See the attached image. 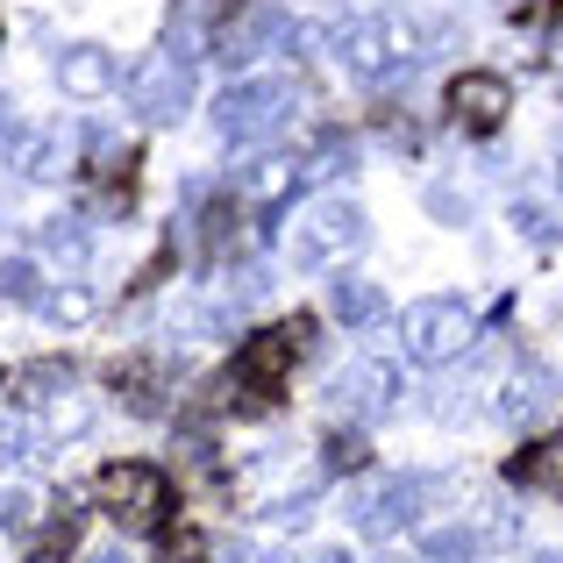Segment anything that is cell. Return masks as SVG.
Segmentation results:
<instances>
[{"mask_svg": "<svg viewBox=\"0 0 563 563\" xmlns=\"http://www.w3.org/2000/svg\"><path fill=\"white\" fill-rule=\"evenodd\" d=\"M393 329H399V357L407 364H456L471 350V335H478V314L464 300H442L435 292V300H413Z\"/></svg>", "mask_w": 563, "mask_h": 563, "instance_id": "cell-1", "label": "cell"}, {"mask_svg": "<svg viewBox=\"0 0 563 563\" xmlns=\"http://www.w3.org/2000/svg\"><path fill=\"white\" fill-rule=\"evenodd\" d=\"M364 243H372V214L357 200H321L292 221V264L300 272H329V264L357 257Z\"/></svg>", "mask_w": 563, "mask_h": 563, "instance_id": "cell-2", "label": "cell"}, {"mask_svg": "<svg viewBox=\"0 0 563 563\" xmlns=\"http://www.w3.org/2000/svg\"><path fill=\"white\" fill-rule=\"evenodd\" d=\"M122 100H129V114H143V122H179L192 108V57H179V51L136 57V65L122 71Z\"/></svg>", "mask_w": 563, "mask_h": 563, "instance_id": "cell-3", "label": "cell"}, {"mask_svg": "<svg viewBox=\"0 0 563 563\" xmlns=\"http://www.w3.org/2000/svg\"><path fill=\"white\" fill-rule=\"evenodd\" d=\"M421 499H428V485H421V478H407V471H372V478L350 485V521H357V536L393 542L399 528H413Z\"/></svg>", "mask_w": 563, "mask_h": 563, "instance_id": "cell-4", "label": "cell"}, {"mask_svg": "<svg viewBox=\"0 0 563 563\" xmlns=\"http://www.w3.org/2000/svg\"><path fill=\"white\" fill-rule=\"evenodd\" d=\"M286 114H292V79H235L229 93L214 100L221 143H264Z\"/></svg>", "mask_w": 563, "mask_h": 563, "instance_id": "cell-5", "label": "cell"}, {"mask_svg": "<svg viewBox=\"0 0 563 563\" xmlns=\"http://www.w3.org/2000/svg\"><path fill=\"white\" fill-rule=\"evenodd\" d=\"M93 493L122 528H157L172 514V485H165V471H151V464H108Z\"/></svg>", "mask_w": 563, "mask_h": 563, "instance_id": "cell-6", "label": "cell"}, {"mask_svg": "<svg viewBox=\"0 0 563 563\" xmlns=\"http://www.w3.org/2000/svg\"><path fill=\"white\" fill-rule=\"evenodd\" d=\"M399 393H407V378H399L393 357H357L343 378L329 385V399H335L343 413H357V421H378V413H393Z\"/></svg>", "mask_w": 563, "mask_h": 563, "instance_id": "cell-7", "label": "cell"}, {"mask_svg": "<svg viewBox=\"0 0 563 563\" xmlns=\"http://www.w3.org/2000/svg\"><path fill=\"white\" fill-rule=\"evenodd\" d=\"M51 71H57V93H71V100H108L122 86V57L108 43H65Z\"/></svg>", "mask_w": 563, "mask_h": 563, "instance_id": "cell-8", "label": "cell"}, {"mask_svg": "<svg viewBox=\"0 0 563 563\" xmlns=\"http://www.w3.org/2000/svg\"><path fill=\"white\" fill-rule=\"evenodd\" d=\"M0 165L22 172V179H65V172H71V136H65V122L14 129V143L0 151Z\"/></svg>", "mask_w": 563, "mask_h": 563, "instance_id": "cell-9", "label": "cell"}, {"mask_svg": "<svg viewBox=\"0 0 563 563\" xmlns=\"http://www.w3.org/2000/svg\"><path fill=\"white\" fill-rule=\"evenodd\" d=\"M450 114L464 129H499L514 114V86L499 71H456L450 79Z\"/></svg>", "mask_w": 563, "mask_h": 563, "instance_id": "cell-10", "label": "cell"}, {"mask_svg": "<svg viewBox=\"0 0 563 563\" xmlns=\"http://www.w3.org/2000/svg\"><path fill=\"white\" fill-rule=\"evenodd\" d=\"M292 364V329L286 335H257V343L235 357V378H229V393H235V407H264V393L278 385V372Z\"/></svg>", "mask_w": 563, "mask_h": 563, "instance_id": "cell-11", "label": "cell"}, {"mask_svg": "<svg viewBox=\"0 0 563 563\" xmlns=\"http://www.w3.org/2000/svg\"><path fill=\"white\" fill-rule=\"evenodd\" d=\"M556 372L550 364H521V372H507V385H499V421H514V428H528V421H542V413L556 407Z\"/></svg>", "mask_w": 563, "mask_h": 563, "instance_id": "cell-12", "label": "cell"}, {"mask_svg": "<svg viewBox=\"0 0 563 563\" xmlns=\"http://www.w3.org/2000/svg\"><path fill=\"white\" fill-rule=\"evenodd\" d=\"M292 186H300V157H257V165H250V179H243V200L272 214Z\"/></svg>", "mask_w": 563, "mask_h": 563, "instance_id": "cell-13", "label": "cell"}, {"mask_svg": "<svg viewBox=\"0 0 563 563\" xmlns=\"http://www.w3.org/2000/svg\"><path fill=\"white\" fill-rule=\"evenodd\" d=\"M329 314L335 321H350V329H372V321L385 314V292L372 286V278H335V286H329Z\"/></svg>", "mask_w": 563, "mask_h": 563, "instance_id": "cell-14", "label": "cell"}, {"mask_svg": "<svg viewBox=\"0 0 563 563\" xmlns=\"http://www.w3.org/2000/svg\"><path fill=\"white\" fill-rule=\"evenodd\" d=\"M36 314H43V321H57V329H86V321L100 314V300L79 286V278H57V286H43Z\"/></svg>", "mask_w": 563, "mask_h": 563, "instance_id": "cell-15", "label": "cell"}, {"mask_svg": "<svg viewBox=\"0 0 563 563\" xmlns=\"http://www.w3.org/2000/svg\"><path fill=\"white\" fill-rule=\"evenodd\" d=\"M421 556L428 563H478L485 542H478V528H471V521H450V528H428V536H421Z\"/></svg>", "mask_w": 563, "mask_h": 563, "instance_id": "cell-16", "label": "cell"}, {"mask_svg": "<svg viewBox=\"0 0 563 563\" xmlns=\"http://www.w3.org/2000/svg\"><path fill=\"white\" fill-rule=\"evenodd\" d=\"M36 250H43V257H57V264H86L93 235H86V221H71V214H51V221L36 229Z\"/></svg>", "mask_w": 563, "mask_h": 563, "instance_id": "cell-17", "label": "cell"}, {"mask_svg": "<svg viewBox=\"0 0 563 563\" xmlns=\"http://www.w3.org/2000/svg\"><path fill=\"white\" fill-rule=\"evenodd\" d=\"M57 393H71V364L43 357V364H22V372H14V399H29V407H51Z\"/></svg>", "mask_w": 563, "mask_h": 563, "instance_id": "cell-18", "label": "cell"}, {"mask_svg": "<svg viewBox=\"0 0 563 563\" xmlns=\"http://www.w3.org/2000/svg\"><path fill=\"white\" fill-rule=\"evenodd\" d=\"M43 456H51V435H36V428L29 421H0V464H43Z\"/></svg>", "mask_w": 563, "mask_h": 563, "instance_id": "cell-19", "label": "cell"}, {"mask_svg": "<svg viewBox=\"0 0 563 563\" xmlns=\"http://www.w3.org/2000/svg\"><path fill=\"white\" fill-rule=\"evenodd\" d=\"M0 300L36 307V300H43V272H36L29 257H0Z\"/></svg>", "mask_w": 563, "mask_h": 563, "instance_id": "cell-20", "label": "cell"}, {"mask_svg": "<svg viewBox=\"0 0 563 563\" xmlns=\"http://www.w3.org/2000/svg\"><path fill=\"white\" fill-rule=\"evenodd\" d=\"M514 478H521V485H556V493H563V435H550L542 450H528L521 464H514Z\"/></svg>", "mask_w": 563, "mask_h": 563, "instance_id": "cell-21", "label": "cell"}, {"mask_svg": "<svg viewBox=\"0 0 563 563\" xmlns=\"http://www.w3.org/2000/svg\"><path fill=\"white\" fill-rule=\"evenodd\" d=\"M350 165H357V143H343V136H329V143H321V151L314 157H300V179H343V172Z\"/></svg>", "mask_w": 563, "mask_h": 563, "instance_id": "cell-22", "label": "cell"}, {"mask_svg": "<svg viewBox=\"0 0 563 563\" xmlns=\"http://www.w3.org/2000/svg\"><path fill=\"white\" fill-rule=\"evenodd\" d=\"M471 528H478V542H485V550H507V542L521 536V514H514L507 499H485V507H478V521H471Z\"/></svg>", "mask_w": 563, "mask_h": 563, "instance_id": "cell-23", "label": "cell"}, {"mask_svg": "<svg viewBox=\"0 0 563 563\" xmlns=\"http://www.w3.org/2000/svg\"><path fill=\"white\" fill-rule=\"evenodd\" d=\"M93 421H100V413H93V399H86V393H57L51 399V435H86Z\"/></svg>", "mask_w": 563, "mask_h": 563, "instance_id": "cell-24", "label": "cell"}, {"mask_svg": "<svg viewBox=\"0 0 563 563\" xmlns=\"http://www.w3.org/2000/svg\"><path fill=\"white\" fill-rule=\"evenodd\" d=\"M507 221H514V235H528V243H556V235H563V221H556L542 200H514Z\"/></svg>", "mask_w": 563, "mask_h": 563, "instance_id": "cell-25", "label": "cell"}, {"mask_svg": "<svg viewBox=\"0 0 563 563\" xmlns=\"http://www.w3.org/2000/svg\"><path fill=\"white\" fill-rule=\"evenodd\" d=\"M36 528V499L22 485H0V536H29Z\"/></svg>", "mask_w": 563, "mask_h": 563, "instance_id": "cell-26", "label": "cell"}, {"mask_svg": "<svg viewBox=\"0 0 563 563\" xmlns=\"http://www.w3.org/2000/svg\"><path fill=\"white\" fill-rule=\"evenodd\" d=\"M428 214H435V221H456V229H464V221H471V200H464L456 186H428Z\"/></svg>", "mask_w": 563, "mask_h": 563, "instance_id": "cell-27", "label": "cell"}, {"mask_svg": "<svg viewBox=\"0 0 563 563\" xmlns=\"http://www.w3.org/2000/svg\"><path fill=\"white\" fill-rule=\"evenodd\" d=\"M272 521H286V528H300V521H314V485H300V493H286V499H272Z\"/></svg>", "mask_w": 563, "mask_h": 563, "instance_id": "cell-28", "label": "cell"}, {"mask_svg": "<svg viewBox=\"0 0 563 563\" xmlns=\"http://www.w3.org/2000/svg\"><path fill=\"white\" fill-rule=\"evenodd\" d=\"M357 464H364V442L357 435H335L329 442V471H357Z\"/></svg>", "mask_w": 563, "mask_h": 563, "instance_id": "cell-29", "label": "cell"}, {"mask_svg": "<svg viewBox=\"0 0 563 563\" xmlns=\"http://www.w3.org/2000/svg\"><path fill=\"white\" fill-rule=\"evenodd\" d=\"M14 129H22V122H14V100L0 93V151H8V143H14Z\"/></svg>", "mask_w": 563, "mask_h": 563, "instance_id": "cell-30", "label": "cell"}, {"mask_svg": "<svg viewBox=\"0 0 563 563\" xmlns=\"http://www.w3.org/2000/svg\"><path fill=\"white\" fill-rule=\"evenodd\" d=\"M207 563H250V550H243V542H221V550L207 556Z\"/></svg>", "mask_w": 563, "mask_h": 563, "instance_id": "cell-31", "label": "cell"}, {"mask_svg": "<svg viewBox=\"0 0 563 563\" xmlns=\"http://www.w3.org/2000/svg\"><path fill=\"white\" fill-rule=\"evenodd\" d=\"M86 563H136V556H129V550H93Z\"/></svg>", "mask_w": 563, "mask_h": 563, "instance_id": "cell-32", "label": "cell"}, {"mask_svg": "<svg viewBox=\"0 0 563 563\" xmlns=\"http://www.w3.org/2000/svg\"><path fill=\"white\" fill-rule=\"evenodd\" d=\"M321 563H357V556H350V550H329V556H321Z\"/></svg>", "mask_w": 563, "mask_h": 563, "instance_id": "cell-33", "label": "cell"}, {"mask_svg": "<svg viewBox=\"0 0 563 563\" xmlns=\"http://www.w3.org/2000/svg\"><path fill=\"white\" fill-rule=\"evenodd\" d=\"M272 563H300V556H272Z\"/></svg>", "mask_w": 563, "mask_h": 563, "instance_id": "cell-34", "label": "cell"}, {"mask_svg": "<svg viewBox=\"0 0 563 563\" xmlns=\"http://www.w3.org/2000/svg\"><path fill=\"white\" fill-rule=\"evenodd\" d=\"M536 563H563V556H536Z\"/></svg>", "mask_w": 563, "mask_h": 563, "instance_id": "cell-35", "label": "cell"}]
</instances>
